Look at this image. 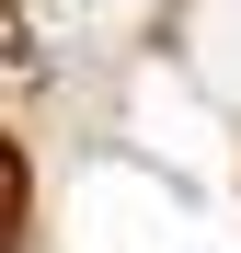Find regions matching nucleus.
<instances>
[{
  "mask_svg": "<svg viewBox=\"0 0 241 253\" xmlns=\"http://www.w3.org/2000/svg\"><path fill=\"white\" fill-rule=\"evenodd\" d=\"M23 230H34V161H23L12 126H0V253H23Z\"/></svg>",
  "mask_w": 241,
  "mask_h": 253,
  "instance_id": "nucleus-1",
  "label": "nucleus"
}]
</instances>
